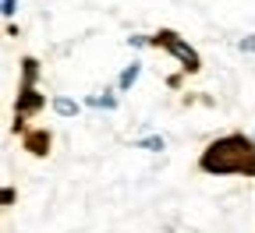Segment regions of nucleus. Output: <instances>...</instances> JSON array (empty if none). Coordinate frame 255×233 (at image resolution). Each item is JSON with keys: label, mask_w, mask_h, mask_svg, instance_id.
Wrapping results in <instances>:
<instances>
[{"label": "nucleus", "mask_w": 255, "mask_h": 233, "mask_svg": "<svg viewBox=\"0 0 255 233\" xmlns=\"http://www.w3.org/2000/svg\"><path fill=\"white\" fill-rule=\"evenodd\" d=\"M199 166L202 173H213V177H227V173L255 177V142L245 135H223L206 145Z\"/></svg>", "instance_id": "nucleus-1"}, {"label": "nucleus", "mask_w": 255, "mask_h": 233, "mask_svg": "<svg viewBox=\"0 0 255 233\" xmlns=\"http://www.w3.org/2000/svg\"><path fill=\"white\" fill-rule=\"evenodd\" d=\"M128 43H131V46H145V43H152V39H145V36H131Z\"/></svg>", "instance_id": "nucleus-12"}, {"label": "nucleus", "mask_w": 255, "mask_h": 233, "mask_svg": "<svg viewBox=\"0 0 255 233\" xmlns=\"http://www.w3.org/2000/svg\"><path fill=\"white\" fill-rule=\"evenodd\" d=\"M138 75H142V64H128V68L121 71V78H117V88H121V92H128V88L138 81Z\"/></svg>", "instance_id": "nucleus-5"}, {"label": "nucleus", "mask_w": 255, "mask_h": 233, "mask_svg": "<svg viewBox=\"0 0 255 233\" xmlns=\"http://www.w3.org/2000/svg\"><path fill=\"white\" fill-rule=\"evenodd\" d=\"M53 110H57L60 117H75V113H78V103H75V99H68V95H57V99H53Z\"/></svg>", "instance_id": "nucleus-7"}, {"label": "nucleus", "mask_w": 255, "mask_h": 233, "mask_svg": "<svg viewBox=\"0 0 255 233\" xmlns=\"http://www.w3.org/2000/svg\"><path fill=\"white\" fill-rule=\"evenodd\" d=\"M43 106H46V99L32 88V85H21V88H18V103H14V131L25 127V120H28L32 113H39Z\"/></svg>", "instance_id": "nucleus-3"}, {"label": "nucleus", "mask_w": 255, "mask_h": 233, "mask_svg": "<svg viewBox=\"0 0 255 233\" xmlns=\"http://www.w3.org/2000/svg\"><path fill=\"white\" fill-rule=\"evenodd\" d=\"M152 43H156V46H163L167 53H174V57L181 60V68H184V71H191V75H195V71H202V60H199V53L191 50V46H188V43L177 36V32H170V28H159L156 36H152Z\"/></svg>", "instance_id": "nucleus-2"}, {"label": "nucleus", "mask_w": 255, "mask_h": 233, "mask_svg": "<svg viewBox=\"0 0 255 233\" xmlns=\"http://www.w3.org/2000/svg\"><path fill=\"white\" fill-rule=\"evenodd\" d=\"M36 78H39L36 57H25V60H21V85H36Z\"/></svg>", "instance_id": "nucleus-6"}, {"label": "nucleus", "mask_w": 255, "mask_h": 233, "mask_svg": "<svg viewBox=\"0 0 255 233\" xmlns=\"http://www.w3.org/2000/svg\"><path fill=\"white\" fill-rule=\"evenodd\" d=\"M241 50H245V53H255V36H245V39H241Z\"/></svg>", "instance_id": "nucleus-10"}, {"label": "nucleus", "mask_w": 255, "mask_h": 233, "mask_svg": "<svg viewBox=\"0 0 255 233\" xmlns=\"http://www.w3.org/2000/svg\"><path fill=\"white\" fill-rule=\"evenodd\" d=\"M138 145H142V149H149V152H163V149H167V142L159 138V135H152V138H142Z\"/></svg>", "instance_id": "nucleus-9"}, {"label": "nucleus", "mask_w": 255, "mask_h": 233, "mask_svg": "<svg viewBox=\"0 0 255 233\" xmlns=\"http://www.w3.org/2000/svg\"><path fill=\"white\" fill-rule=\"evenodd\" d=\"M89 106H103V110H114V106H117V99H114L110 92H103V95H89Z\"/></svg>", "instance_id": "nucleus-8"}, {"label": "nucleus", "mask_w": 255, "mask_h": 233, "mask_svg": "<svg viewBox=\"0 0 255 233\" xmlns=\"http://www.w3.org/2000/svg\"><path fill=\"white\" fill-rule=\"evenodd\" d=\"M14 7H18V0H4V14H7V18L14 14Z\"/></svg>", "instance_id": "nucleus-11"}, {"label": "nucleus", "mask_w": 255, "mask_h": 233, "mask_svg": "<svg viewBox=\"0 0 255 233\" xmlns=\"http://www.w3.org/2000/svg\"><path fill=\"white\" fill-rule=\"evenodd\" d=\"M25 149H28L32 155H46L50 135H46V131H32V135H25Z\"/></svg>", "instance_id": "nucleus-4"}]
</instances>
